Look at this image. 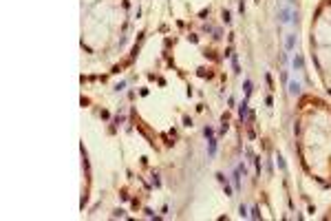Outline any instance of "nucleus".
I'll return each instance as SVG.
<instances>
[{
  "label": "nucleus",
  "mask_w": 331,
  "mask_h": 221,
  "mask_svg": "<svg viewBox=\"0 0 331 221\" xmlns=\"http://www.w3.org/2000/svg\"><path fill=\"white\" fill-rule=\"evenodd\" d=\"M300 93V82L298 80H291L289 82V95H298Z\"/></svg>",
  "instance_id": "f257e3e1"
},
{
  "label": "nucleus",
  "mask_w": 331,
  "mask_h": 221,
  "mask_svg": "<svg viewBox=\"0 0 331 221\" xmlns=\"http://www.w3.org/2000/svg\"><path fill=\"white\" fill-rule=\"evenodd\" d=\"M294 44H296V35H294V33H289V35H287V44H285V49L291 51V49H294Z\"/></svg>",
  "instance_id": "f03ea898"
},
{
  "label": "nucleus",
  "mask_w": 331,
  "mask_h": 221,
  "mask_svg": "<svg viewBox=\"0 0 331 221\" xmlns=\"http://www.w3.org/2000/svg\"><path fill=\"white\" fill-rule=\"evenodd\" d=\"M234 188H236V190L241 188V166H239V170L234 172Z\"/></svg>",
  "instance_id": "7ed1b4c3"
},
{
  "label": "nucleus",
  "mask_w": 331,
  "mask_h": 221,
  "mask_svg": "<svg viewBox=\"0 0 331 221\" xmlns=\"http://www.w3.org/2000/svg\"><path fill=\"white\" fill-rule=\"evenodd\" d=\"M239 115H241V119H245V115H247V102H243V104H241V108H239Z\"/></svg>",
  "instance_id": "20e7f679"
},
{
  "label": "nucleus",
  "mask_w": 331,
  "mask_h": 221,
  "mask_svg": "<svg viewBox=\"0 0 331 221\" xmlns=\"http://www.w3.org/2000/svg\"><path fill=\"white\" fill-rule=\"evenodd\" d=\"M294 67H296L298 71H302V58H300V55H296V58H294Z\"/></svg>",
  "instance_id": "39448f33"
},
{
  "label": "nucleus",
  "mask_w": 331,
  "mask_h": 221,
  "mask_svg": "<svg viewBox=\"0 0 331 221\" xmlns=\"http://www.w3.org/2000/svg\"><path fill=\"white\" fill-rule=\"evenodd\" d=\"M250 93H252V82L245 80V95H250Z\"/></svg>",
  "instance_id": "423d86ee"
},
{
  "label": "nucleus",
  "mask_w": 331,
  "mask_h": 221,
  "mask_svg": "<svg viewBox=\"0 0 331 221\" xmlns=\"http://www.w3.org/2000/svg\"><path fill=\"white\" fill-rule=\"evenodd\" d=\"M216 153V139H210V155Z\"/></svg>",
  "instance_id": "0eeeda50"
}]
</instances>
